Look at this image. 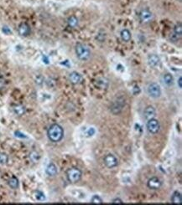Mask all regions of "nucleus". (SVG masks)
<instances>
[{
    "label": "nucleus",
    "instance_id": "1a4fd4ad",
    "mask_svg": "<svg viewBox=\"0 0 182 205\" xmlns=\"http://www.w3.org/2000/svg\"><path fill=\"white\" fill-rule=\"evenodd\" d=\"M147 186L149 189L152 190H158L162 187V182L160 179L157 177H153L149 179L147 182Z\"/></svg>",
    "mask_w": 182,
    "mask_h": 205
},
{
    "label": "nucleus",
    "instance_id": "aec40b11",
    "mask_svg": "<svg viewBox=\"0 0 182 205\" xmlns=\"http://www.w3.org/2000/svg\"><path fill=\"white\" fill-rule=\"evenodd\" d=\"M120 36H121V39L123 40L124 42H128L130 41V39H131L132 34L131 32L129 31L127 29H124V30H122L121 32H120Z\"/></svg>",
    "mask_w": 182,
    "mask_h": 205
},
{
    "label": "nucleus",
    "instance_id": "f3484780",
    "mask_svg": "<svg viewBox=\"0 0 182 205\" xmlns=\"http://www.w3.org/2000/svg\"><path fill=\"white\" fill-rule=\"evenodd\" d=\"M162 81L163 83L167 86H172L174 84V76L170 73H166L163 75L162 77Z\"/></svg>",
    "mask_w": 182,
    "mask_h": 205
},
{
    "label": "nucleus",
    "instance_id": "7ed1b4c3",
    "mask_svg": "<svg viewBox=\"0 0 182 205\" xmlns=\"http://www.w3.org/2000/svg\"><path fill=\"white\" fill-rule=\"evenodd\" d=\"M66 179L72 183H77L80 181L82 177V172L77 167H70L66 172Z\"/></svg>",
    "mask_w": 182,
    "mask_h": 205
},
{
    "label": "nucleus",
    "instance_id": "423d86ee",
    "mask_svg": "<svg viewBox=\"0 0 182 205\" xmlns=\"http://www.w3.org/2000/svg\"><path fill=\"white\" fill-rule=\"evenodd\" d=\"M146 128L150 134H153V135L157 134L159 131V129H160L159 122L157 119H155V118L148 120L146 124Z\"/></svg>",
    "mask_w": 182,
    "mask_h": 205
},
{
    "label": "nucleus",
    "instance_id": "393cba45",
    "mask_svg": "<svg viewBox=\"0 0 182 205\" xmlns=\"http://www.w3.org/2000/svg\"><path fill=\"white\" fill-rule=\"evenodd\" d=\"M30 158L33 163H37L39 159V153L37 152H32L30 154Z\"/></svg>",
    "mask_w": 182,
    "mask_h": 205
},
{
    "label": "nucleus",
    "instance_id": "a878e982",
    "mask_svg": "<svg viewBox=\"0 0 182 205\" xmlns=\"http://www.w3.org/2000/svg\"><path fill=\"white\" fill-rule=\"evenodd\" d=\"M9 162V157L5 153H0V164L4 165Z\"/></svg>",
    "mask_w": 182,
    "mask_h": 205
},
{
    "label": "nucleus",
    "instance_id": "412c9836",
    "mask_svg": "<svg viewBox=\"0 0 182 205\" xmlns=\"http://www.w3.org/2000/svg\"><path fill=\"white\" fill-rule=\"evenodd\" d=\"M8 184L9 186L12 189H17L19 187V179L15 177V176H13L11 177L10 179H9V182H8Z\"/></svg>",
    "mask_w": 182,
    "mask_h": 205
},
{
    "label": "nucleus",
    "instance_id": "7c9ffc66",
    "mask_svg": "<svg viewBox=\"0 0 182 205\" xmlns=\"http://www.w3.org/2000/svg\"><path fill=\"white\" fill-rule=\"evenodd\" d=\"M181 80H182L181 77H180L179 80H178V82H177V83H178V85H179V88H180V89H181V87H182V86H181Z\"/></svg>",
    "mask_w": 182,
    "mask_h": 205
},
{
    "label": "nucleus",
    "instance_id": "dca6fc26",
    "mask_svg": "<svg viewBox=\"0 0 182 205\" xmlns=\"http://www.w3.org/2000/svg\"><path fill=\"white\" fill-rule=\"evenodd\" d=\"M13 111L15 115H17L18 116H23L26 112V109L24 106L22 105H14L13 107Z\"/></svg>",
    "mask_w": 182,
    "mask_h": 205
},
{
    "label": "nucleus",
    "instance_id": "f257e3e1",
    "mask_svg": "<svg viewBox=\"0 0 182 205\" xmlns=\"http://www.w3.org/2000/svg\"><path fill=\"white\" fill-rule=\"evenodd\" d=\"M47 137L52 143H59L64 137V130L59 124H52L47 131Z\"/></svg>",
    "mask_w": 182,
    "mask_h": 205
},
{
    "label": "nucleus",
    "instance_id": "f03ea898",
    "mask_svg": "<svg viewBox=\"0 0 182 205\" xmlns=\"http://www.w3.org/2000/svg\"><path fill=\"white\" fill-rule=\"evenodd\" d=\"M75 51H76L77 56L80 60L86 61V60H89L90 56H91V51L87 45H83L81 43H78L76 45Z\"/></svg>",
    "mask_w": 182,
    "mask_h": 205
},
{
    "label": "nucleus",
    "instance_id": "bb28decb",
    "mask_svg": "<svg viewBox=\"0 0 182 205\" xmlns=\"http://www.w3.org/2000/svg\"><path fill=\"white\" fill-rule=\"evenodd\" d=\"M112 203H114V204H118H118H122L123 202H122V200L121 199H119V198H117V199H113Z\"/></svg>",
    "mask_w": 182,
    "mask_h": 205
},
{
    "label": "nucleus",
    "instance_id": "39448f33",
    "mask_svg": "<svg viewBox=\"0 0 182 205\" xmlns=\"http://www.w3.org/2000/svg\"><path fill=\"white\" fill-rule=\"evenodd\" d=\"M125 106V99L123 98L122 96L118 97L115 101L113 102V104L111 106V111L113 112V114L117 115V114H119L122 111V108Z\"/></svg>",
    "mask_w": 182,
    "mask_h": 205
},
{
    "label": "nucleus",
    "instance_id": "2eb2a0df",
    "mask_svg": "<svg viewBox=\"0 0 182 205\" xmlns=\"http://www.w3.org/2000/svg\"><path fill=\"white\" fill-rule=\"evenodd\" d=\"M45 172L48 176L50 177H54L57 174L58 170H57V167L55 165L54 163H50L46 167V169H45Z\"/></svg>",
    "mask_w": 182,
    "mask_h": 205
},
{
    "label": "nucleus",
    "instance_id": "cd10ccee",
    "mask_svg": "<svg viewBox=\"0 0 182 205\" xmlns=\"http://www.w3.org/2000/svg\"><path fill=\"white\" fill-rule=\"evenodd\" d=\"M35 80H36L35 82L38 84V85H41V84L43 83V81H44V79H43V77H42L41 75H38V76L36 77Z\"/></svg>",
    "mask_w": 182,
    "mask_h": 205
},
{
    "label": "nucleus",
    "instance_id": "b1692460",
    "mask_svg": "<svg viewBox=\"0 0 182 205\" xmlns=\"http://www.w3.org/2000/svg\"><path fill=\"white\" fill-rule=\"evenodd\" d=\"M91 203H94V204H100V203H102L103 201H102L101 197H99L98 195H94V196H93V198L91 199Z\"/></svg>",
    "mask_w": 182,
    "mask_h": 205
},
{
    "label": "nucleus",
    "instance_id": "5701e85b",
    "mask_svg": "<svg viewBox=\"0 0 182 205\" xmlns=\"http://www.w3.org/2000/svg\"><path fill=\"white\" fill-rule=\"evenodd\" d=\"M35 197L38 201H45V193L39 190H36L35 192Z\"/></svg>",
    "mask_w": 182,
    "mask_h": 205
},
{
    "label": "nucleus",
    "instance_id": "c85d7f7f",
    "mask_svg": "<svg viewBox=\"0 0 182 205\" xmlns=\"http://www.w3.org/2000/svg\"><path fill=\"white\" fill-rule=\"evenodd\" d=\"M3 32L4 34H10L12 33V31L10 30V29H9V27L6 26L3 27Z\"/></svg>",
    "mask_w": 182,
    "mask_h": 205
},
{
    "label": "nucleus",
    "instance_id": "ddd939ff",
    "mask_svg": "<svg viewBox=\"0 0 182 205\" xmlns=\"http://www.w3.org/2000/svg\"><path fill=\"white\" fill-rule=\"evenodd\" d=\"M143 116H144L147 121L149 119H152V118H155V116H156V111H155V107H152V106L147 107L144 109V111H143Z\"/></svg>",
    "mask_w": 182,
    "mask_h": 205
},
{
    "label": "nucleus",
    "instance_id": "20e7f679",
    "mask_svg": "<svg viewBox=\"0 0 182 205\" xmlns=\"http://www.w3.org/2000/svg\"><path fill=\"white\" fill-rule=\"evenodd\" d=\"M146 90L148 95L154 99L159 98V97L161 96V88H160L159 85L155 83V82L149 83V85H148V86H147Z\"/></svg>",
    "mask_w": 182,
    "mask_h": 205
},
{
    "label": "nucleus",
    "instance_id": "c756f323",
    "mask_svg": "<svg viewBox=\"0 0 182 205\" xmlns=\"http://www.w3.org/2000/svg\"><path fill=\"white\" fill-rule=\"evenodd\" d=\"M94 133H95V130H94L93 128H91L89 131H88V132H87V135H88V136H93Z\"/></svg>",
    "mask_w": 182,
    "mask_h": 205
},
{
    "label": "nucleus",
    "instance_id": "6e6552de",
    "mask_svg": "<svg viewBox=\"0 0 182 205\" xmlns=\"http://www.w3.org/2000/svg\"><path fill=\"white\" fill-rule=\"evenodd\" d=\"M103 163L104 165L109 169L114 168L118 165V158L113 154H107L103 158Z\"/></svg>",
    "mask_w": 182,
    "mask_h": 205
},
{
    "label": "nucleus",
    "instance_id": "4be33fe9",
    "mask_svg": "<svg viewBox=\"0 0 182 205\" xmlns=\"http://www.w3.org/2000/svg\"><path fill=\"white\" fill-rule=\"evenodd\" d=\"M97 86H98L100 89H106L108 86V81L106 78H99L97 80Z\"/></svg>",
    "mask_w": 182,
    "mask_h": 205
},
{
    "label": "nucleus",
    "instance_id": "6ab92c4d",
    "mask_svg": "<svg viewBox=\"0 0 182 205\" xmlns=\"http://www.w3.org/2000/svg\"><path fill=\"white\" fill-rule=\"evenodd\" d=\"M67 24L70 28L72 29H76L79 25V19L76 16L72 15L67 18Z\"/></svg>",
    "mask_w": 182,
    "mask_h": 205
},
{
    "label": "nucleus",
    "instance_id": "4468645a",
    "mask_svg": "<svg viewBox=\"0 0 182 205\" xmlns=\"http://www.w3.org/2000/svg\"><path fill=\"white\" fill-rule=\"evenodd\" d=\"M181 34H182V26H181V23H178L176 24L175 28H174V34L171 39L172 40H175L176 41L177 39H179L181 38Z\"/></svg>",
    "mask_w": 182,
    "mask_h": 205
},
{
    "label": "nucleus",
    "instance_id": "9b49d317",
    "mask_svg": "<svg viewBox=\"0 0 182 205\" xmlns=\"http://www.w3.org/2000/svg\"><path fill=\"white\" fill-rule=\"evenodd\" d=\"M18 33L20 36L23 37H27L31 33V29H30V25L26 23H22L19 25L18 28Z\"/></svg>",
    "mask_w": 182,
    "mask_h": 205
},
{
    "label": "nucleus",
    "instance_id": "a211bd4d",
    "mask_svg": "<svg viewBox=\"0 0 182 205\" xmlns=\"http://www.w3.org/2000/svg\"><path fill=\"white\" fill-rule=\"evenodd\" d=\"M171 203L173 204H181L182 203V196L181 193L176 191L174 192L172 196H171Z\"/></svg>",
    "mask_w": 182,
    "mask_h": 205
},
{
    "label": "nucleus",
    "instance_id": "f8f14e48",
    "mask_svg": "<svg viewBox=\"0 0 182 205\" xmlns=\"http://www.w3.org/2000/svg\"><path fill=\"white\" fill-rule=\"evenodd\" d=\"M69 80L72 85H79L82 81V76L80 73L77 71H72L69 74Z\"/></svg>",
    "mask_w": 182,
    "mask_h": 205
},
{
    "label": "nucleus",
    "instance_id": "0eeeda50",
    "mask_svg": "<svg viewBox=\"0 0 182 205\" xmlns=\"http://www.w3.org/2000/svg\"><path fill=\"white\" fill-rule=\"evenodd\" d=\"M139 18L142 24H149L154 18V14L149 9H143L139 14Z\"/></svg>",
    "mask_w": 182,
    "mask_h": 205
},
{
    "label": "nucleus",
    "instance_id": "9d476101",
    "mask_svg": "<svg viewBox=\"0 0 182 205\" xmlns=\"http://www.w3.org/2000/svg\"><path fill=\"white\" fill-rule=\"evenodd\" d=\"M148 64L150 67H153V68H157L159 66H160L161 64V60L159 59V57L157 55V54H150L148 56Z\"/></svg>",
    "mask_w": 182,
    "mask_h": 205
}]
</instances>
